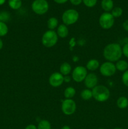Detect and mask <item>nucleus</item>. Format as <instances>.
Listing matches in <instances>:
<instances>
[{
  "instance_id": "nucleus-7",
  "label": "nucleus",
  "mask_w": 128,
  "mask_h": 129,
  "mask_svg": "<svg viewBox=\"0 0 128 129\" xmlns=\"http://www.w3.org/2000/svg\"><path fill=\"white\" fill-rule=\"evenodd\" d=\"M87 75V69L85 67L79 66H77L73 70L72 77L74 81L77 83H81L85 80Z\"/></svg>"
},
{
  "instance_id": "nucleus-24",
  "label": "nucleus",
  "mask_w": 128,
  "mask_h": 129,
  "mask_svg": "<svg viewBox=\"0 0 128 129\" xmlns=\"http://www.w3.org/2000/svg\"><path fill=\"white\" fill-rule=\"evenodd\" d=\"M111 14L114 18H119L122 16L123 13L122 9L120 7H114L112 10Z\"/></svg>"
},
{
  "instance_id": "nucleus-1",
  "label": "nucleus",
  "mask_w": 128,
  "mask_h": 129,
  "mask_svg": "<svg viewBox=\"0 0 128 129\" xmlns=\"http://www.w3.org/2000/svg\"><path fill=\"white\" fill-rule=\"evenodd\" d=\"M103 55L108 61L117 62L122 55V47L117 43H111L105 47L103 51Z\"/></svg>"
},
{
  "instance_id": "nucleus-33",
  "label": "nucleus",
  "mask_w": 128,
  "mask_h": 129,
  "mask_svg": "<svg viewBox=\"0 0 128 129\" xmlns=\"http://www.w3.org/2000/svg\"><path fill=\"white\" fill-rule=\"evenodd\" d=\"M70 81H71V78H70L69 76H64V82L69 83Z\"/></svg>"
},
{
  "instance_id": "nucleus-39",
  "label": "nucleus",
  "mask_w": 128,
  "mask_h": 129,
  "mask_svg": "<svg viewBox=\"0 0 128 129\" xmlns=\"http://www.w3.org/2000/svg\"><path fill=\"white\" fill-rule=\"evenodd\" d=\"M25 1H27V0H25Z\"/></svg>"
},
{
  "instance_id": "nucleus-12",
  "label": "nucleus",
  "mask_w": 128,
  "mask_h": 129,
  "mask_svg": "<svg viewBox=\"0 0 128 129\" xmlns=\"http://www.w3.org/2000/svg\"><path fill=\"white\" fill-rule=\"evenodd\" d=\"M69 29H68L67 25L65 24H61L58 26L57 28V31H56V34H57L58 36L60 37L61 38H65L68 36L69 35Z\"/></svg>"
},
{
  "instance_id": "nucleus-23",
  "label": "nucleus",
  "mask_w": 128,
  "mask_h": 129,
  "mask_svg": "<svg viewBox=\"0 0 128 129\" xmlns=\"http://www.w3.org/2000/svg\"><path fill=\"white\" fill-rule=\"evenodd\" d=\"M10 14L8 11H1L0 12V21L6 23L10 20Z\"/></svg>"
},
{
  "instance_id": "nucleus-22",
  "label": "nucleus",
  "mask_w": 128,
  "mask_h": 129,
  "mask_svg": "<svg viewBox=\"0 0 128 129\" xmlns=\"http://www.w3.org/2000/svg\"><path fill=\"white\" fill-rule=\"evenodd\" d=\"M51 124L46 120L40 121L37 126V129H51Z\"/></svg>"
},
{
  "instance_id": "nucleus-26",
  "label": "nucleus",
  "mask_w": 128,
  "mask_h": 129,
  "mask_svg": "<svg viewBox=\"0 0 128 129\" xmlns=\"http://www.w3.org/2000/svg\"><path fill=\"white\" fill-rule=\"evenodd\" d=\"M84 5L89 8H92L96 5L97 0H82Z\"/></svg>"
},
{
  "instance_id": "nucleus-19",
  "label": "nucleus",
  "mask_w": 128,
  "mask_h": 129,
  "mask_svg": "<svg viewBox=\"0 0 128 129\" xmlns=\"http://www.w3.org/2000/svg\"><path fill=\"white\" fill-rule=\"evenodd\" d=\"M75 93H76V91L75 88L69 86L65 89L64 91V96L66 98V99H72L75 96Z\"/></svg>"
},
{
  "instance_id": "nucleus-20",
  "label": "nucleus",
  "mask_w": 128,
  "mask_h": 129,
  "mask_svg": "<svg viewBox=\"0 0 128 129\" xmlns=\"http://www.w3.org/2000/svg\"><path fill=\"white\" fill-rule=\"evenodd\" d=\"M8 5L13 10H18L22 5L21 0H9Z\"/></svg>"
},
{
  "instance_id": "nucleus-10",
  "label": "nucleus",
  "mask_w": 128,
  "mask_h": 129,
  "mask_svg": "<svg viewBox=\"0 0 128 129\" xmlns=\"http://www.w3.org/2000/svg\"><path fill=\"white\" fill-rule=\"evenodd\" d=\"M64 82V76L60 73H52L49 78V83L54 88L60 86Z\"/></svg>"
},
{
  "instance_id": "nucleus-13",
  "label": "nucleus",
  "mask_w": 128,
  "mask_h": 129,
  "mask_svg": "<svg viewBox=\"0 0 128 129\" xmlns=\"http://www.w3.org/2000/svg\"><path fill=\"white\" fill-rule=\"evenodd\" d=\"M99 66L100 63L97 59H90L87 63L86 69L90 71H94L99 68Z\"/></svg>"
},
{
  "instance_id": "nucleus-37",
  "label": "nucleus",
  "mask_w": 128,
  "mask_h": 129,
  "mask_svg": "<svg viewBox=\"0 0 128 129\" xmlns=\"http://www.w3.org/2000/svg\"><path fill=\"white\" fill-rule=\"evenodd\" d=\"M113 129H122V128H120V127H116V128H114Z\"/></svg>"
},
{
  "instance_id": "nucleus-32",
  "label": "nucleus",
  "mask_w": 128,
  "mask_h": 129,
  "mask_svg": "<svg viewBox=\"0 0 128 129\" xmlns=\"http://www.w3.org/2000/svg\"><path fill=\"white\" fill-rule=\"evenodd\" d=\"M56 3L58 4H63L65 3L68 0H53Z\"/></svg>"
},
{
  "instance_id": "nucleus-2",
  "label": "nucleus",
  "mask_w": 128,
  "mask_h": 129,
  "mask_svg": "<svg viewBox=\"0 0 128 129\" xmlns=\"http://www.w3.org/2000/svg\"><path fill=\"white\" fill-rule=\"evenodd\" d=\"M93 98L99 102H106L110 97V91L106 86L97 85L92 90Z\"/></svg>"
},
{
  "instance_id": "nucleus-35",
  "label": "nucleus",
  "mask_w": 128,
  "mask_h": 129,
  "mask_svg": "<svg viewBox=\"0 0 128 129\" xmlns=\"http://www.w3.org/2000/svg\"><path fill=\"white\" fill-rule=\"evenodd\" d=\"M61 129H71V128H70V127H69V126L64 125V126H63L62 127H61Z\"/></svg>"
},
{
  "instance_id": "nucleus-18",
  "label": "nucleus",
  "mask_w": 128,
  "mask_h": 129,
  "mask_svg": "<svg viewBox=\"0 0 128 129\" xmlns=\"http://www.w3.org/2000/svg\"><path fill=\"white\" fill-rule=\"evenodd\" d=\"M58 25V20L55 17H51L48 19L47 21V26L50 30H53Z\"/></svg>"
},
{
  "instance_id": "nucleus-14",
  "label": "nucleus",
  "mask_w": 128,
  "mask_h": 129,
  "mask_svg": "<svg viewBox=\"0 0 128 129\" xmlns=\"http://www.w3.org/2000/svg\"><path fill=\"white\" fill-rule=\"evenodd\" d=\"M101 7L105 11L109 12L114 8V2L112 0H102Z\"/></svg>"
},
{
  "instance_id": "nucleus-15",
  "label": "nucleus",
  "mask_w": 128,
  "mask_h": 129,
  "mask_svg": "<svg viewBox=\"0 0 128 129\" xmlns=\"http://www.w3.org/2000/svg\"><path fill=\"white\" fill-rule=\"evenodd\" d=\"M115 68L116 69L120 72H125L128 69V62L125 60H119L116 62Z\"/></svg>"
},
{
  "instance_id": "nucleus-5",
  "label": "nucleus",
  "mask_w": 128,
  "mask_h": 129,
  "mask_svg": "<svg viewBox=\"0 0 128 129\" xmlns=\"http://www.w3.org/2000/svg\"><path fill=\"white\" fill-rule=\"evenodd\" d=\"M31 9L37 15H44L49 9L48 3L46 0H35L31 5Z\"/></svg>"
},
{
  "instance_id": "nucleus-21",
  "label": "nucleus",
  "mask_w": 128,
  "mask_h": 129,
  "mask_svg": "<svg viewBox=\"0 0 128 129\" xmlns=\"http://www.w3.org/2000/svg\"><path fill=\"white\" fill-rule=\"evenodd\" d=\"M80 96H81V98L84 100H89L93 97L92 91L90 89H88V88L87 89H83L82 91Z\"/></svg>"
},
{
  "instance_id": "nucleus-4",
  "label": "nucleus",
  "mask_w": 128,
  "mask_h": 129,
  "mask_svg": "<svg viewBox=\"0 0 128 129\" xmlns=\"http://www.w3.org/2000/svg\"><path fill=\"white\" fill-rule=\"evenodd\" d=\"M79 18V13L77 10L69 9L64 11L61 19L65 25H71L75 23Z\"/></svg>"
},
{
  "instance_id": "nucleus-36",
  "label": "nucleus",
  "mask_w": 128,
  "mask_h": 129,
  "mask_svg": "<svg viewBox=\"0 0 128 129\" xmlns=\"http://www.w3.org/2000/svg\"><path fill=\"white\" fill-rule=\"evenodd\" d=\"M6 0H0V6L4 5L5 3V2H6Z\"/></svg>"
},
{
  "instance_id": "nucleus-16",
  "label": "nucleus",
  "mask_w": 128,
  "mask_h": 129,
  "mask_svg": "<svg viewBox=\"0 0 128 129\" xmlns=\"http://www.w3.org/2000/svg\"><path fill=\"white\" fill-rule=\"evenodd\" d=\"M72 71V67L70 64L68 62H63L61 64L60 67V73L63 76H68Z\"/></svg>"
},
{
  "instance_id": "nucleus-11",
  "label": "nucleus",
  "mask_w": 128,
  "mask_h": 129,
  "mask_svg": "<svg viewBox=\"0 0 128 129\" xmlns=\"http://www.w3.org/2000/svg\"><path fill=\"white\" fill-rule=\"evenodd\" d=\"M84 83H85V86L88 89H93L96 86H97V76L94 73H89V74H87L85 80H84Z\"/></svg>"
},
{
  "instance_id": "nucleus-38",
  "label": "nucleus",
  "mask_w": 128,
  "mask_h": 129,
  "mask_svg": "<svg viewBox=\"0 0 128 129\" xmlns=\"http://www.w3.org/2000/svg\"><path fill=\"white\" fill-rule=\"evenodd\" d=\"M99 129H104V128H99Z\"/></svg>"
},
{
  "instance_id": "nucleus-34",
  "label": "nucleus",
  "mask_w": 128,
  "mask_h": 129,
  "mask_svg": "<svg viewBox=\"0 0 128 129\" xmlns=\"http://www.w3.org/2000/svg\"><path fill=\"white\" fill-rule=\"evenodd\" d=\"M3 42L0 39V50H1L3 49Z\"/></svg>"
},
{
  "instance_id": "nucleus-6",
  "label": "nucleus",
  "mask_w": 128,
  "mask_h": 129,
  "mask_svg": "<svg viewBox=\"0 0 128 129\" xmlns=\"http://www.w3.org/2000/svg\"><path fill=\"white\" fill-rule=\"evenodd\" d=\"M99 25L104 30H108L114 25L115 20L114 17L109 12H105L100 15L99 18Z\"/></svg>"
},
{
  "instance_id": "nucleus-28",
  "label": "nucleus",
  "mask_w": 128,
  "mask_h": 129,
  "mask_svg": "<svg viewBox=\"0 0 128 129\" xmlns=\"http://www.w3.org/2000/svg\"><path fill=\"white\" fill-rule=\"evenodd\" d=\"M122 55H124L125 57L128 58V42L125 43L123 45L122 48Z\"/></svg>"
},
{
  "instance_id": "nucleus-27",
  "label": "nucleus",
  "mask_w": 128,
  "mask_h": 129,
  "mask_svg": "<svg viewBox=\"0 0 128 129\" xmlns=\"http://www.w3.org/2000/svg\"><path fill=\"white\" fill-rule=\"evenodd\" d=\"M122 81L126 87H128V69L123 73L122 75Z\"/></svg>"
},
{
  "instance_id": "nucleus-30",
  "label": "nucleus",
  "mask_w": 128,
  "mask_h": 129,
  "mask_svg": "<svg viewBox=\"0 0 128 129\" xmlns=\"http://www.w3.org/2000/svg\"><path fill=\"white\" fill-rule=\"evenodd\" d=\"M122 28L125 31H128V19L125 20L122 23Z\"/></svg>"
},
{
  "instance_id": "nucleus-25",
  "label": "nucleus",
  "mask_w": 128,
  "mask_h": 129,
  "mask_svg": "<svg viewBox=\"0 0 128 129\" xmlns=\"http://www.w3.org/2000/svg\"><path fill=\"white\" fill-rule=\"evenodd\" d=\"M8 32V27L6 23L0 21V37H4Z\"/></svg>"
},
{
  "instance_id": "nucleus-3",
  "label": "nucleus",
  "mask_w": 128,
  "mask_h": 129,
  "mask_svg": "<svg viewBox=\"0 0 128 129\" xmlns=\"http://www.w3.org/2000/svg\"><path fill=\"white\" fill-rule=\"evenodd\" d=\"M58 39L56 32L54 30H48L45 31L41 38V42L43 46L50 48L53 47L56 44Z\"/></svg>"
},
{
  "instance_id": "nucleus-17",
  "label": "nucleus",
  "mask_w": 128,
  "mask_h": 129,
  "mask_svg": "<svg viewBox=\"0 0 128 129\" xmlns=\"http://www.w3.org/2000/svg\"><path fill=\"white\" fill-rule=\"evenodd\" d=\"M117 106L120 109H125L128 107V98L125 96H120L117 100Z\"/></svg>"
},
{
  "instance_id": "nucleus-9",
  "label": "nucleus",
  "mask_w": 128,
  "mask_h": 129,
  "mask_svg": "<svg viewBox=\"0 0 128 129\" xmlns=\"http://www.w3.org/2000/svg\"><path fill=\"white\" fill-rule=\"evenodd\" d=\"M76 110V103L72 99H65L61 104V111L66 115L74 114Z\"/></svg>"
},
{
  "instance_id": "nucleus-8",
  "label": "nucleus",
  "mask_w": 128,
  "mask_h": 129,
  "mask_svg": "<svg viewBox=\"0 0 128 129\" xmlns=\"http://www.w3.org/2000/svg\"><path fill=\"white\" fill-rule=\"evenodd\" d=\"M115 65L111 62H105L100 66V72L101 74L105 77L112 76L116 73Z\"/></svg>"
},
{
  "instance_id": "nucleus-31",
  "label": "nucleus",
  "mask_w": 128,
  "mask_h": 129,
  "mask_svg": "<svg viewBox=\"0 0 128 129\" xmlns=\"http://www.w3.org/2000/svg\"><path fill=\"white\" fill-rule=\"evenodd\" d=\"M25 129H37V127L35 125L33 124H30L28 125H27L26 127V128Z\"/></svg>"
},
{
  "instance_id": "nucleus-29",
  "label": "nucleus",
  "mask_w": 128,
  "mask_h": 129,
  "mask_svg": "<svg viewBox=\"0 0 128 129\" xmlns=\"http://www.w3.org/2000/svg\"><path fill=\"white\" fill-rule=\"evenodd\" d=\"M69 1L73 5H75V6H78L82 2V0H69Z\"/></svg>"
}]
</instances>
